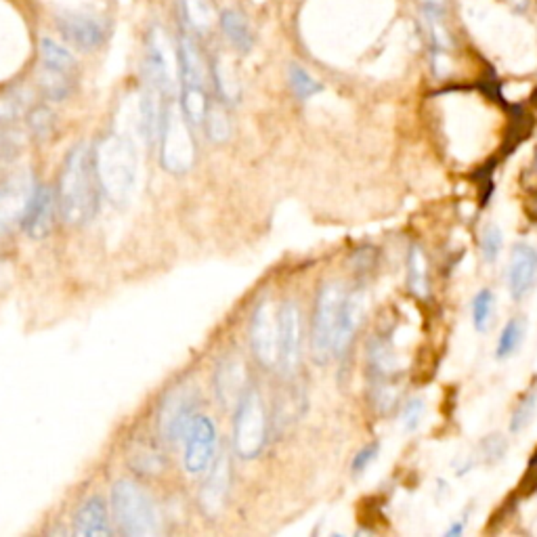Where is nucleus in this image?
I'll return each instance as SVG.
<instances>
[{"mask_svg": "<svg viewBox=\"0 0 537 537\" xmlns=\"http://www.w3.org/2000/svg\"><path fill=\"white\" fill-rule=\"evenodd\" d=\"M426 4H428V11L435 19L445 13V0H426Z\"/></svg>", "mask_w": 537, "mask_h": 537, "instance_id": "obj_37", "label": "nucleus"}, {"mask_svg": "<svg viewBox=\"0 0 537 537\" xmlns=\"http://www.w3.org/2000/svg\"><path fill=\"white\" fill-rule=\"evenodd\" d=\"M160 162L170 174H185L196 164V141L183 110L166 107L160 130Z\"/></svg>", "mask_w": 537, "mask_h": 537, "instance_id": "obj_4", "label": "nucleus"}, {"mask_svg": "<svg viewBox=\"0 0 537 537\" xmlns=\"http://www.w3.org/2000/svg\"><path fill=\"white\" fill-rule=\"evenodd\" d=\"M36 187L38 185H34V176L28 170L13 172L9 179H4L0 185V231L21 223Z\"/></svg>", "mask_w": 537, "mask_h": 537, "instance_id": "obj_10", "label": "nucleus"}, {"mask_svg": "<svg viewBox=\"0 0 537 537\" xmlns=\"http://www.w3.org/2000/svg\"><path fill=\"white\" fill-rule=\"evenodd\" d=\"M227 489H229V459L218 457L212 464L210 474L200 494V506L206 512V516H216L223 510Z\"/></svg>", "mask_w": 537, "mask_h": 537, "instance_id": "obj_18", "label": "nucleus"}, {"mask_svg": "<svg viewBox=\"0 0 537 537\" xmlns=\"http://www.w3.org/2000/svg\"><path fill=\"white\" fill-rule=\"evenodd\" d=\"M181 65V110L191 126L204 124L208 112V95L204 86V70L193 42L183 38L179 46Z\"/></svg>", "mask_w": 537, "mask_h": 537, "instance_id": "obj_5", "label": "nucleus"}, {"mask_svg": "<svg viewBox=\"0 0 537 537\" xmlns=\"http://www.w3.org/2000/svg\"><path fill=\"white\" fill-rule=\"evenodd\" d=\"M536 405L537 390H531V393L519 403V408L514 410V413H512V422H510V430H512V432H521L523 428L529 426V422H531V418H533V412H536Z\"/></svg>", "mask_w": 537, "mask_h": 537, "instance_id": "obj_28", "label": "nucleus"}, {"mask_svg": "<svg viewBox=\"0 0 537 537\" xmlns=\"http://www.w3.org/2000/svg\"><path fill=\"white\" fill-rule=\"evenodd\" d=\"M267 441V418L262 399L256 390L248 388L238 403L233 422V447L244 459H252L262 452Z\"/></svg>", "mask_w": 537, "mask_h": 537, "instance_id": "obj_6", "label": "nucleus"}, {"mask_svg": "<svg viewBox=\"0 0 537 537\" xmlns=\"http://www.w3.org/2000/svg\"><path fill=\"white\" fill-rule=\"evenodd\" d=\"M410 286L415 294L424 296L426 294V265H424V256L413 248L410 254Z\"/></svg>", "mask_w": 537, "mask_h": 537, "instance_id": "obj_29", "label": "nucleus"}, {"mask_svg": "<svg viewBox=\"0 0 537 537\" xmlns=\"http://www.w3.org/2000/svg\"><path fill=\"white\" fill-rule=\"evenodd\" d=\"M483 258L487 262H496V258L499 256V250H501V231L497 225H487L485 231H483Z\"/></svg>", "mask_w": 537, "mask_h": 537, "instance_id": "obj_31", "label": "nucleus"}, {"mask_svg": "<svg viewBox=\"0 0 537 537\" xmlns=\"http://www.w3.org/2000/svg\"><path fill=\"white\" fill-rule=\"evenodd\" d=\"M491 317H494V294H491V289H481L474 296V302H472V324H474V330H487L489 324H491Z\"/></svg>", "mask_w": 537, "mask_h": 537, "instance_id": "obj_26", "label": "nucleus"}, {"mask_svg": "<svg viewBox=\"0 0 537 537\" xmlns=\"http://www.w3.org/2000/svg\"><path fill=\"white\" fill-rule=\"evenodd\" d=\"M220 28L225 32V36L229 38V42L238 48V50H250L254 44V34L250 30L248 21L244 15H240L238 11H225L220 15Z\"/></svg>", "mask_w": 537, "mask_h": 537, "instance_id": "obj_21", "label": "nucleus"}, {"mask_svg": "<svg viewBox=\"0 0 537 537\" xmlns=\"http://www.w3.org/2000/svg\"><path fill=\"white\" fill-rule=\"evenodd\" d=\"M99 189L92 154L86 145H76L59 174L57 208L63 220L72 227H83L92 220L99 208Z\"/></svg>", "mask_w": 537, "mask_h": 537, "instance_id": "obj_1", "label": "nucleus"}, {"mask_svg": "<svg viewBox=\"0 0 537 537\" xmlns=\"http://www.w3.org/2000/svg\"><path fill=\"white\" fill-rule=\"evenodd\" d=\"M74 531L84 537H101L110 536V525H107V508L101 497H88L76 512L74 521Z\"/></svg>", "mask_w": 537, "mask_h": 537, "instance_id": "obj_20", "label": "nucleus"}, {"mask_svg": "<svg viewBox=\"0 0 537 537\" xmlns=\"http://www.w3.org/2000/svg\"><path fill=\"white\" fill-rule=\"evenodd\" d=\"M112 508L120 529L130 537L160 533V512L151 496L137 483L122 479L112 489Z\"/></svg>", "mask_w": 537, "mask_h": 537, "instance_id": "obj_3", "label": "nucleus"}, {"mask_svg": "<svg viewBox=\"0 0 537 537\" xmlns=\"http://www.w3.org/2000/svg\"><path fill=\"white\" fill-rule=\"evenodd\" d=\"M53 216H55V198L46 185H38L19 225L32 240H42L50 233Z\"/></svg>", "mask_w": 537, "mask_h": 537, "instance_id": "obj_15", "label": "nucleus"}, {"mask_svg": "<svg viewBox=\"0 0 537 537\" xmlns=\"http://www.w3.org/2000/svg\"><path fill=\"white\" fill-rule=\"evenodd\" d=\"M19 114V105L15 99H0V124H9L15 116Z\"/></svg>", "mask_w": 537, "mask_h": 537, "instance_id": "obj_36", "label": "nucleus"}, {"mask_svg": "<svg viewBox=\"0 0 537 537\" xmlns=\"http://www.w3.org/2000/svg\"><path fill=\"white\" fill-rule=\"evenodd\" d=\"M462 529H464V525H462V523H457V525H452V527H450V531H447V537L459 536V533H462Z\"/></svg>", "mask_w": 537, "mask_h": 537, "instance_id": "obj_39", "label": "nucleus"}, {"mask_svg": "<svg viewBox=\"0 0 537 537\" xmlns=\"http://www.w3.org/2000/svg\"><path fill=\"white\" fill-rule=\"evenodd\" d=\"M523 334H525V324L521 319H510L506 324V328L501 330V336L497 340V349H496V357L497 359H506L510 357L516 346L521 344L523 340Z\"/></svg>", "mask_w": 537, "mask_h": 537, "instance_id": "obj_24", "label": "nucleus"}, {"mask_svg": "<svg viewBox=\"0 0 537 537\" xmlns=\"http://www.w3.org/2000/svg\"><path fill=\"white\" fill-rule=\"evenodd\" d=\"M250 344L262 368H273L277 363V311L269 300H262L252 315Z\"/></svg>", "mask_w": 537, "mask_h": 537, "instance_id": "obj_12", "label": "nucleus"}, {"mask_svg": "<svg viewBox=\"0 0 537 537\" xmlns=\"http://www.w3.org/2000/svg\"><path fill=\"white\" fill-rule=\"evenodd\" d=\"M41 57L44 68L61 72V74H72L76 70V59L74 55L61 46L59 42L50 41V38H42L41 41Z\"/></svg>", "mask_w": 537, "mask_h": 537, "instance_id": "obj_22", "label": "nucleus"}, {"mask_svg": "<svg viewBox=\"0 0 537 537\" xmlns=\"http://www.w3.org/2000/svg\"><path fill=\"white\" fill-rule=\"evenodd\" d=\"M6 280H9V271H6V265H2L0 262V288L6 284Z\"/></svg>", "mask_w": 537, "mask_h": 537, "instance_id": "obj_38", "label": "nucleus"}, {"mask_svg": "<svg viewBox=\"0 0 537 537\" xmlns=\"http://www.w3.org/2000/svg\"><path fill=\"white\" fill-rule=\"evenodd\" d=\"M537 280V252L527 244H519L512 250L510 269H508V284L514 300L525 298Z\"/></svg>", "mask_w": 537, "mask_h": 537, "instance_id": "obj_14", "label": "nucleus"}, {"mask_svg": "<svg viewBox=\"0 0 537 537\" xmlns=\"http://www.w3.org/2000/svg\"><path fill=\"white\" fill-rule=\"evenodd\" d=\"M92 162L107 200L116 206H126L139 179V151L132 139L126 134H107L92 149Z\"/></svg>", "mask_w": 537, "mask_h": 537, "instance_id": "obj_2", "label": "nucleus"}, {"mask_svg": "<svg viewBox=\"0 0 537 537\" xmlns=\"http://www.w3.org/2000/svg\"><path fill=\"white\" fill-rule=\"evenodd\" d=\"M132 466L139 468V472H160L164 462H162V452L149 447V445H143L139 447L134 454H132Z\"/></svg>", "mask_w": 537, "mask_h": 537, "instance_id": "obj_27", "label": "nucleus"}, {"mask_svg": "<svg viewBox=\"0 0 537 537\" xmlns=\"http://www.w3.org/2000/svg\"><path fill=\"white\" fill-rule=\"evenodd\" d=\"M57 30L68 42L83 50H92L101 46L107 36V28L97 17L83 13H61L57 15Z\"/></svg>", "mask_w": 537, "mask_h": 537, "instance_id": "obj_13", "label": "nucleus"}, {"mask_svg": "<svg viewBox=\"0 0 537 537\" xmlns=\"http://www.w3.org/2000/svg\"><path fill=\"white\" fill-rule=\"evenodd\" d=\"M302 317L296 302H284L277 311V366L284 373H294L300 363Z\"/></svg>", "mask_w": 537, "mask_h": 537, "instance_id": "obj_9", "label": "nucleus"}, {"mask_svg": "<svg viewBox=\"0 0 537 537\" xmlns=\"http://www.w3.org/2000/svg\"><path fill=\"white\" fill-rule=\"evenodd\" d=\"M378 443H372V445H368L366 450H361L359 454L355 455V459H353V470L355 472H361L372 459H376V455H378Z\"/></svg>", "mask_w": 537, "mask_h": 537, "instance_id": "obj_35", "label": "nucleus"}, {"mask_svg": "<svg viewBox=\"0 0 537 537\" xmlns=\"http://www.w3.org/2000/svg\"><path fill=\"white\" fill-rule=\"evenodd\" d=\"M363 311H366V296L361 292L344 296V302H342V309H340V315H338V326H336L334 355H342L349 349L355 331L361 324Z\"/></svg>", "mask_w": 537, "mask_h": 537, "instance_id": "obj_17", "label": "nucleus"}, {"mask_svg": "<svg viewBox=\"0 0 537 537\" xmlns=\"http://www.w3.org/2000/svg\"><path fill=\"white\" fill-rule=\"evenodd\" d=\"M147 78H149L151 88H156L160 95H170L174 90V65H172V59L158 36L149 42Z\"/></svg>", "mask_w": 537, "mask_h": 537, "instance_id": "obj_19", "label": "nucleus"}, {"mask_svg": "<svg viewBox=\"0 0 537 537\" xmlns=\"http://www.w3.org/2000/svg\"><path fill=\"white\" fill-rule=\"evenodd\" d=\"M30 124L34 128V132L36 134H48L50 132V126H53V116L46 112V110H36V112H32V116H30Z\"/></svg>", "mask_w": 537, "mask_h": 537, "instance_id": "obj_33", "label": "nucleus"}, {"mask_svg": "<svg viewBox=\"0 0 537 537\" xmlns=\"http://www.w3.org/2000/svg\"><path fill=\"white\" fill-rule=\"evenodd\" d=\"M183 443H185V454H183L185 470L189 474H200L202 470H206L218 445L216 426L212 418L196 415L183 437Z\"/></svg>", "mask_w": 537, "mask_h": 537, "instance_id": "obj_8", "label": "nucleus"}, {"mask_svg": "<svg viewBox=\"0 0 537 537\" xmlns=\"http://www.w3.org/2000/svg\"><path fill=\"white\" fill-rule=\"evenodd\" d=\"M196 418V399L191 388H174L166 395L160 405V418L158 426L166 441H183L191 420Z\"/></svg>", "mask_w": 537, "mask_h": 537, "instance_id": "obj_11", "label": "nucleus"}, {"mask_svg": "<svg viewBox=\"0 0 537 537\" xmlns=\"http://www.w3.org/2000/svg\"><path fill=\"white\" fill-rule=\"evenodd\" d=\"M185 9H187L189 21H191L198 30H204L208 26L206 0H185Z\"/></svg>", "mask_w": 537, "mask_h": 537, "instance_id": "obj_32", "label": "nucleus"}, {"mask_svg": "<svg viewBox=\"0 0 537 537\" xmlns=\"http://www.w3.org/2000/svg\"><path fill=\"white\" fill-rule=\"evenodd\" d=\"M422 412H424V403L418 401V399H413V401H410V403L405 405V410H403V424H405L408 430H413V428L420 424V415H422Z\"/></svg>", "mask_w": 537, "mask_h": 537, "instance_id": "obj_34", "label": "nucleus"}, {"mask_svg": "<svg viewBox=\"0 0 537 537\" xmlns=\"http://www.w3.org/2000/svg\"><path fill=\"white\" fill-rule=\"evenodd\" d=\"M214 390H216L218 401L225 408L240 403V399L244 397L248 388H246V366L238 357L225 359L218 366V370L214 373Z\"/></svg>", "mask_w": 537, "mask_h": 537, "instance_id": "obj_16", "label": "nucleus"}, {"mask_svg": "<svg viewBox=\"0 0 537 537\" xmlns=\"http://www.w3.org/2000/svg\"><path fill=\"white\" fill-rule=\"evenodd\" d=\"M344 296V289L338 284L324 286L317 296L311 328V353L317 363H328L334 357V338Z\"/></svg>", "mask_w": 537, "mask_h": 537, "instance_id": "obj_7", "label": "nucleus"}, {"mask_svg": "<svg viewBox=\"0 0 537 537\" xmlns=\"http://www.w3.org/2000/svg\"><path fill=\"white\" fill-rule=\"evenodd\" d=\"M288 80L292 92L298 99H309V97H313V95H317L321 90V84L317 83L307 70H302L300 65H289Z\"/></svg>", "mask_w": 537, "mask_h": 537, "instance_id": "obj_25", "label": "nucleus"}, {"mask_svg": "<svg viewBox=\"0 0 537 537\" xmlns=\"http://www.w3.org/2000/svg\"><path fill=\"white\" fill-rule=\"evenodd\" d=\"M206 130L212 141H225L229 137V120L220 110H210L206 112Z\"/></svg>", "mask_w": 537, "mask_h": 537, "instance_id": "obj_30", "label": "nucleus"}, {"mask_svg": "<svg viewBox=\"0 0 537 537\" xmlns=\"http://www.w3.org/2000/svg\"><path fill=\"white\" fill-rule=\"evenodd\" d=\"M41 88L44 90V95L53 101H61L72 92V80L70 74H61L55 70L44 68L41 72Z\"/></svg>", "mask_w": 537, "mask_h": 537, "instance_id": "obj_23", "label": "nucleus"}]
</instances>
